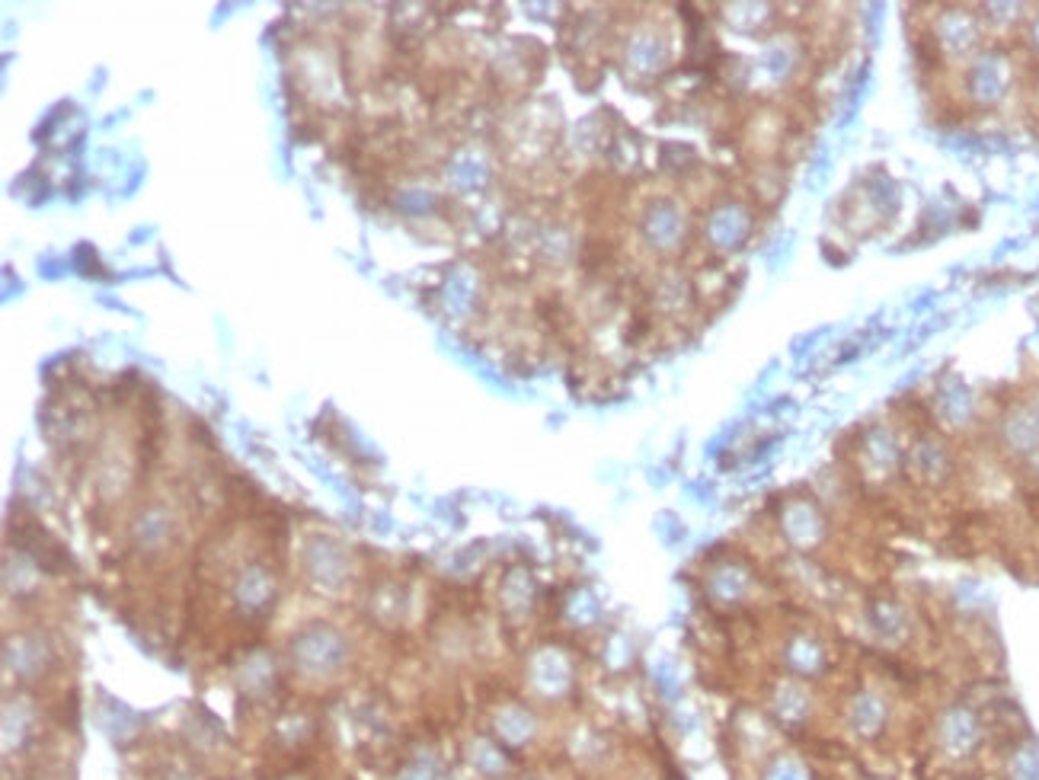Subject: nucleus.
Wrapping results in <instances>:
<instances>
[{
    "label": "nucleus",
    "instance_id": "obj_1",
    "mask_svg": "<svg viewBox=\"0 0 1039 780\" xmlns=\"http://www.w3.org/2000/svg\"><path fill=\"white\" fill-rule=\"evenodd\" d=\"M976 742H979V726H976V720H972V713L953 710L947 717V726H944L947 752L956 755V758H963V755H969L972 749H976Z\"/></svg>",
    "mask_w": 1039,
    "mask_h": 780
},
{
    "label": "nucleus",
    "instance_id": "obj_4",
    "mask_svg": "<svg viewBox=\"0 0 1039 780\" xmlns=\"http://www.w3.org/2000/svg\"><path fill=\"white\" fill-rule=\"evenodd\" d=\"M410 780H432V771H422V768H419V771L410 774Z\"/></svg>",
    "mask_w": 1039,
    "mask_h": 780
},
{
    "label": "nucleus",
    "instance_id": "obj_2",
    "mask_svg": "<svg viewBox=\"0 0 1039 780\" xmlns=\"http://www.w3.org/2000/svg\"><path fill=\"white\" fill-rule=\"evenodd\" d=\"M761 780H809V771H806V765L800 758L781 755V758H774L771 765L765 768Z\"/></svg>",
    "mask_w": 1039,
    "mask_h": 780
},
{
    "label": "nucleus",
    "instance_id": "obj_3",
    "mask_svg": "<svg viewBox=\"0 0 1039 780\" xmlns=\"http://www.w3.org/2000/svg\"><path fill=\"white\" fill-rule=\"evenodd\" d=\"M1011 780H1039V752L1024 749L1011 761Z\"/></svg>",
    "mask_w": 1039,
    "mask_h": 780
}]
</instances>
